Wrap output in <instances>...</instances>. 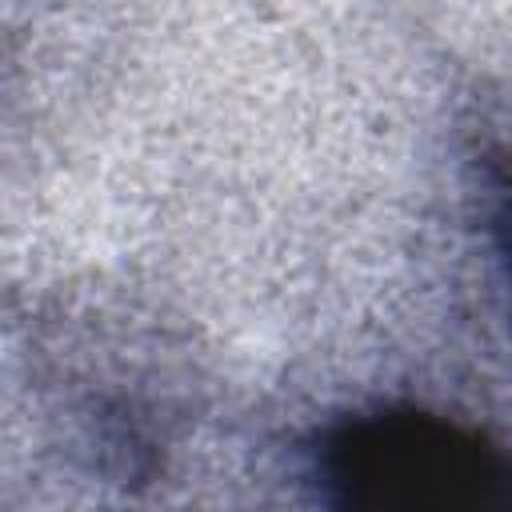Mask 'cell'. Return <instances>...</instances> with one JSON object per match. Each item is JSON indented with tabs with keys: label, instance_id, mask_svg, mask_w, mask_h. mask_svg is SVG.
Listing matches in <instances>:
<instances>
[{
	"label": "cell",
	"instance_id": "obj_1",
	"mask_svg": "<svg viewBox=\"0 0 512 512\" xmlns=\"http://www.w3.org/2000/svg\"><path fill=\"white\" fill-rule=\"evenodd\" d=\"M304 452L320 512H512V448L428 404L340 412Z\"/></svg>",
	"mask_w": 512,
	"mask_h": 512
},
{
	"label": "cell",
	"instance_id": "obj_2",
	"mask_svg": "<svg viewBox=\"0 0 512 512\" xmlns=\"http://www.w3.org/2000/svg\"><path fill=\"white\" fill-rule=\"evenodd\" d=\"M488 232H492V252H496L500 284H504V292H508V312H512V164H504L500 176H496Z\"/></svg>",
	"mask_w": 512,
	"mask_h": 512
}]
</instances>
